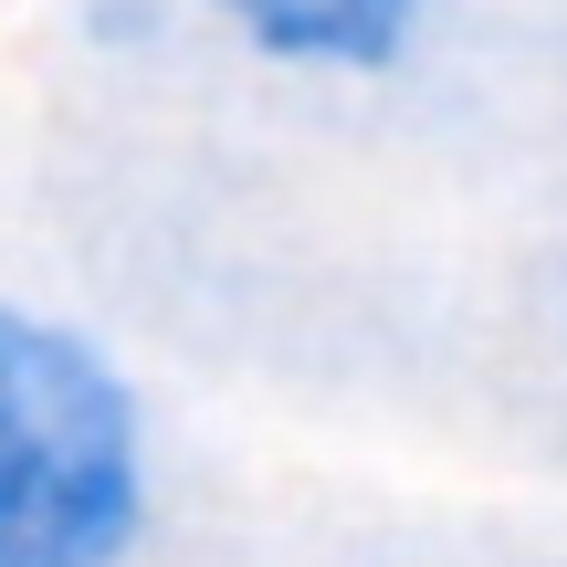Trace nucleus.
Masks as SVG:
<instances>
[{"instance_id":"1","label":"nucleus","mask_w":567,"mask_h":567,"mask_svg":"<svg viewBox=\"0 0 567 567\" xmlns=\"http://www.w3.org/2000/svg\"><path fill=\"white\" fill-rule=\"evenodd\" d=\"M158 431L95 326L0 295V567H137Z\"/></svg>"},{"instance_id":"2","label":"nucleus","mask_w":567,"mask_h":567,"mask_svg":"<svg viewBox=\"0 0 567 567\" xmlns=\"http://www.w3.org/2000/svg\"><path fill=\"white\" fill-rule=\"evenodd\" d=\"M231 53L305 84H379L431 42L442 0H189Z\"/></svg>"},{"instance_id":"3","label":"nucleus","mask_w":567,"mask_h":567,"mask_svg":"<svg viewBox=\"0 0 567 567\" xmlns=\"http://www.w3.org/2000/svg\"><path fill=\"white\" fill-rule=\"evenodd\" d=\"M84 42L95 53H158L168 42V21H179V0H84Z\"/></svg>"}]
</instances>
